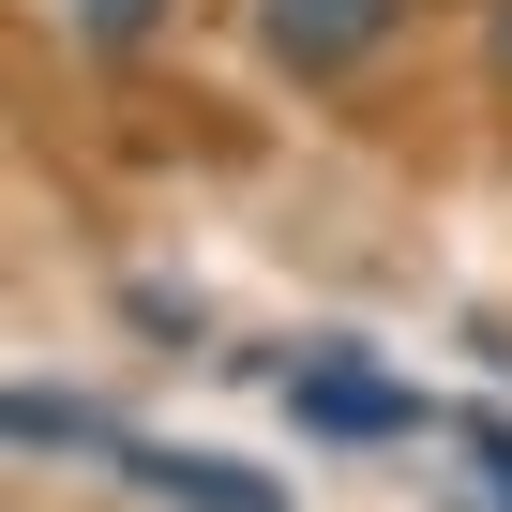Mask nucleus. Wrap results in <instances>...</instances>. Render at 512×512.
I'll use <instances>...</instances> for the list:
<instances>
[{
    "mask_svg": "<svg viewBox=\"0 0 512 512\" xmlns=\"http://www.w3.org/2000/svg\"><path fill=\"white\" fill-rule=\"evenodd\" d=\"M151 16H166V0H76V31H91V46H151Z\"/></svg>",
    "mask_w": 512,
    "mask_h": 512,
    "instance_id": "obj_5",
    "label": "nucleus"
},
{
    "mask_svg": "<svg viewBox=\"0 0 512 512\" xmlns=\"http://www.w3.org/2000/svg\"><path fill=\"white\" fill-rule=\"evenodd\" d=\"M151 497H181V512H287V482H256V467H226V452H121Z\"/></svg>",
    "mask_w": 512,
    "mask_h": 512,
    "instance_id": "obj_3",
    "label": "nucleus"
},
{
    "mask_svg": "<svg viewBox=\"0 0 512 512\" xmlns=\"http://www.w3.org/2000/svg\"><path fill=\"white\" fill-rule=\"evenodd\" d=\"M16 452H136V437H106L76 392H16Z\"/></svg>",
    "mask_w": 512,
    "mask_h": 512,
    "instance_id": "obj_4",
    "label": "nucleus"
},
{
    "mask_svg": "<svg viewBox=\"0 0 512 512\" xmlns=\"http://www.w3.org/2000/svg\"><path fill=\"white\" fill-rule=\"evenodd\" d=\"M482 46H497V76H512V0H497V31H482Z\"/></svg>",
    "mask_w": 512,
    "mask_h": 512,
    "instance_id": "obj_7",
    "label": "nucleus"
},
{
    "mask_svg": "<svg viewBox=\"0 0 512 512\" xmlns=\"http://www.w3.org/2000/svg\"><path fill=\"white\" fill-rule=\"evenodd\" d=\"M287 407H302L317 437H422V392H392V377H362V362H302Z\"/></svg>",
    "mask_w": 512,
    "mask_h": 512,
    "instance_id": "obj_2",
    "label": "nucleus"
},
{
    "mask_svg": "<svg viewBox=\"0 0 512 512\" xmlns=\"http://www.w3.org/2000/svg\"><path fill=\"white\" fill-rule=\"evenodd\" d=\"M392 31H407V0H256V46L287 76H362Z\"/></svg>",
    "mask_w": 512,
    "mask_h": 512,
    "instance_id": "obj_1",
    "label": "nucleus"
},
{
    "mask_svg": "<svg viewBox=\"0 0 512 512\" xmlns=\"http://www.w3.org/2000/svg\"><path fill=\"white\" fill-rule=\"evenodd\" d=\"M467 452H482V482H497V512H512V422H467Z\"/></svg>",
    "mask_w": 512,
    "mask_h": 512,
    "instance_id": "obj_6",
    "label": "nucleus"
}]
</instances>
